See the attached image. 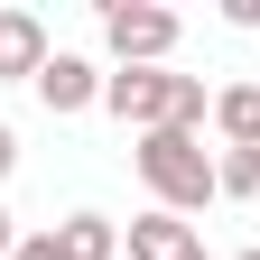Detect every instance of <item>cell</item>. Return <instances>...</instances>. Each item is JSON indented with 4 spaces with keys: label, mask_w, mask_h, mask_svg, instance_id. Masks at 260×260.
<instances>
[{
    "label": "cell",
    "mask_w": 260,
    "mask_h": 260,
    "mask_svg": "<svg viewBox=\"0 0 260 260\" xmlns=\"http://www.w3.org/2000/svg\"><path fill=\"white\" fill-rule=\"evenodd\" d=\"M214 130H223V149H260V84H223L214 93Z\"/></svg>",
    "instance_id": "ba28073f"
},
{
    "label": "cell",
    "mask_w": 260,
    "mask_h": 260,
    "mask_svg": "<svg viewBox=\"0 0 260 260\" xmlns=\"http://www.w3.org/2000/svg\"><path fill=\"white\" fill-rule=\"evenodd\" d=\"M103 112L130 121V130H195V140H205V121H214L205 84L168 75V65H121V75H103Z\"/></svg>",
    "instance_id": "6da1fadb"
},
{
    "label": "cell",
    "mask_w": 260,
    "mask_h": 260,
    "mask_svg": "<svg viewBox=\"0 0 260 260\" xmlns=\"http://www.w3.org/2000/svg\"><path fill=\"white\" fill-rule=\"evenodd\" d=\"M233 260H260V242H251V251H233Z\"/></svg>",
    "instance_id": "5bb4252c"
},
{
    "label": "cell",
    "mask_w": 260,
    "mask_h": 260,
    "mask_svg": "<svg viewBox=\"0 0 260 260\" xmlns=\"http://www.w3.org/2000/svg\"><path fill=\"white\" fill-rule=\"evenodd\" d=\"M56 56L38 10H0V84H38V65Z\"/></svg>",
    "instance_id": "5b68a950"
},
{
    "label": "cell",
    "mask_w": 260,
    "mask_h": 260,
    "mask_svg": "<svg viewBox=\"0 0 260 260\" xmlns=\"http://www.w3.org/2000/svg\"><path fill=\"white\" fill-rule=\"evenodd\" d=\"M103 47H112V65H168L177 56V10H158V0H103Z\"/></svg>",
    "instance_id": "3957f363"
},
{
    "label": "cell",
    "mask_w": 260,
    "mask_h": 260,
    "mask_svg": "<svg viewBox=\"0 0 260 260\" xmlns=\"http://www.w3.org/2000/svg\"><path fill=\"white\" fill-rule=\"evenodd\" d=\"M56 251L65 260H121V223L112 214H65L56 223Z\"/></svg>",
    "instance_id": "52a82bcc"
},
{
    "label": "cell",
    "mask_w": 260,
    "mask_h": 260,
    "mask_svg": "<svg viewBox=\"0 0 260 260\" xmlns=\"http://www.w3.org/2000/svg\"><path fill=\"white\" fill-rule=\"evenodd\" d=\"M186 251H205V242H195L186 233V214H140V223H130V260H186Z\"/></svg>",
    "instance_id": "8992f818"
},
{
    "label": "cell",
    "mask_w": 260,
    "mask_h": 260,
    "mask_svg": "<svg viewBox=\"0 0 260 260\" xmlns=\"http://www.w3.org/2000/svg\"><path fill=\"white\" fill-rule=\"evenodd\" d=\"M10 168H19V130L0 121V186H10Z\"/></svg>",
    "instance_id": "8fae6325"
},
{
    "label": "cell",
    "mask_w": 260,
    "mask_h": 260,
    "mask_svg": "<svg viewBox=\"0 0 260 260\" xmlns=\"http://www.w3.org/2000/svg\"><path fill=\"white\" fill-rule=\"evenodd\" d=\"M38 103L56 112V121H75V112H93V103H103V65H93V56H47L38 65Z\"/></svg>",
    "instance_id": "277c9868"
},
{
    "label": "cell",
    "mask_w": 260,
    "mask_h": 260,
    "mask_svg": "<svg viewBox=\"0 0 260 260\" xmlns=\"http://www.w3.org/2000/svg\"><path fill=\"white\" fill-rule=\"evenodd\" d=\"M214 195H260V149H214Z\"/></svg>",
    "instance_id": "9c48e42d"
},
{
    "label": "cell",
    "mask_w": 260,
    "mask_h": 260,
    "mask_svg": "<svg viewBox=\"0 0 260 260\" xmlns=\"http://www.w3.org/2000/svg\"><path fill=\"white\" fill-rule=\"evenodd\" d=\"M10 260H65V251H56V223H47V233H19V251H10Z\"/></svg>",
    "instance_id": "30bf717a"
},
{
    "label": "cell",
    "mask_w": 260,
    "mask_h": 260,
    "mask_svg": "<svg viewBox=\"0 0 260 260\" xmlns=\"http://www.w3.org/2000/svg\"><path fill=\"white\" fill-rule=\"evenodd\" d=\"M223 19H233V28H260V0H223Z\"/></svg>",
    "instance_id": "7c38bea8"
},
{
    "label": "cell",
    "mask_w": 260,
    "mask_h": 260,
    "mask_svg": "<svg viewBox=\"0 0 260 260\" xmlns=\"http://www.w3.org/2000/svg\"><path fill=\"white\" fill-rule=\"evenodd\" d=\"M130 168L158 195V214H205L214 205V149L195 130H140L130 140Z\"/></svg>",
    "instance_id": "7a4b0ae2"
},
{
    "label": "cell",
    "mask_w": 260,
    "mask_h": 260,
    "mask_svg": "<svg viewBox=\"0 0 260 260\" xmlns=\"http://www.w3.org/2000/svg\"><path fill=\"white\" fill-rule=\"evenodd\" d=\"M186 260H205V251H186Z\"/></svg>",
    "instance_id": "9a60e30c"
},
{
    "label": "cell",
    "mask_w": 260,
    "mask_h": 260,
    "mask_svg": "<svg viewBox=\"0 0 260 260\" xmlns=\"http://www.w3.org/2000/svg\"><path fill=\"white\" fill-rule=\"evenodd\" d=\"M19 251V223H10V205H0V260H10Z\"/></svg>",
    "instance_id": "4fadbf2b"
}]
</instances>
